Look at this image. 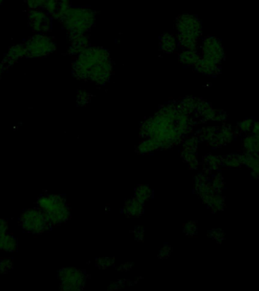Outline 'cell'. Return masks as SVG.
<instances>
[{"mask_svg":"<svg viewBox=\"0 0 259 291\" xmlns=\"http://www.w3.org/2000/svg\"><path fill=\"white\" fill-rule=\"evenodd\" d=\"M200 59L196 50H185L183 53H180L179 60L185 65H194Z\"/></svg>","mask_w":259,"mask_h":291,"instance_id":"4fadbf2b","label":"cell"},{"mask_svg":"<svg viewBox=\"0 0 259 291\" xmlns=\"http://www.w3.org/2000/svg\"><path fill=\"white\" fill-rule=\"evenodd\" d=\"M177 46H178L177 39H176L172 34H164L160 39V47L164 53H173L177 49Z\"/></svg>","mask_w":259,"mask_h":291,"instance_id":"7c38bea8","label":"cell"},{"mask_svg":"<svg viewBox=\"0 0 259 291\" xmlns=\"http://www.w3.org/2000/svg\"><path fill=\"white\" fill-rule=\"evenodd\" d=\"M39 210L50 225H57L66 218L67 212L63 199L56 195L41 196L37 200Z\"/></svg>","mask_w":259,"mask_h":291,"instance_id":"277c9868","label":"cell"},{"mask_svg":"<svg viewBox=\"0 0 259 291\" xmlns=\"http://www.w3.org/2000/svg\"><path fill=\"white\" fill-rule=\"evenodd\" d=\"M8 231H0V250L4 252H15L18 250V240Z\"/></svg>","mask_w":259,"mask_h":291,"instance_id":"8fae6325","label":"cell"},{"mask_svg":"<svg viewBox=\"0 0 259 291\" xmlns=\"http://www.w3.org/2000/svg\"><path fill=\"white\" fill-rule=\"evenodd\" d=\"M31 9H41L42 0H23Z\"/></svg>","mask_w":259,"mask_h":291,"instance_id":"2e32d148","label":"cell"},{"mask_svg":"<svg viewBox=\"0 0 259 291\" xmlns=\"http://www.w3.org/2000/svg\"><path fill=\"white\" fill-rule=\"evenodd\" d=\"M202 59L218 65L224 56V50L221 42L217 38L208 37L202 42Z\"/></svg>","mask_w":259,"mask_h":291,"instance_id":"ba28073f","label":"cell"},{"mask_svg":"<svg viewBox=\"0 0 259 291\" xmlns=\"http://www.w3.org/2000/svg\"><path fill=\"white\" fill-rule=\"evenodd\" d=\"M13 261L11 258H2L0 259V273L6 274L12 268Z\"/></svg>","mask_w":259,"mask_h":291,"instance_id":"5bb4252c","label":"cell"},{"mask_svg":"<svg viewBox=\"0 0 259 291\" xmlns=\"http://www.w3.org/2000/svg\"><path fill=\"white\" fill-rule=\"evenodd\" d=\"M28 23L37 34H44L51 30V16L42 9H31L28 14Z\"/></svg>","mask_w":259,"mask_h":291,"instance_id":"52a82bcc","label":"cell"},{"mask_svg":"<svg viewBox=\"0 0 259 291\" xmlns=\"http://www.w3.org/2000/svg\"><path fill=\"white\" fill-rule=\"evenodd\" d=\"M178 46L185 50H196L202 34V25L195 15L185 14L177 17L176 21Z\"/></svg>","mask_w":259,"mask_h":291,"instance_id":"7a4b0ae2","label":"cell"},{"mask_svg":"<svg viewBox=\"0 0 259 291\" xmlns=\"http://www.w3.org/2000/svg\"><path fill=\"white\" fill-rule=\"evenodd\" d=\"M23 58H28L25 44H16V45L12 46L3 59V66L10 67L16 64L20 59H23Z\"/></svg>","mask_w":259,"mask_h":291,"instance_id":"30bf717a","label":"cell"},{"mask_svg":"<svg viewBox=\"0 0 259 291\" xmlns=\"http://www.w3.org/2000/svg\"><path fill=\"white\" fill-rule=\"evenodd\" d=\"M20 226L26 232L40 234L48 229V221L38 209H28L23 211L19 218Z\"/></svg>","mask_w":259,"mask_h":291,"instance_id":"8992f818","label":"cell"},{"mask_svg":"<svg viewBox=\"0 0 259 291\" xmlns=\"http://www.w3.org/2000/svg\"><path fill=\"white\" fill-rule=\"evenodd\" d=\"M28 58H43L53 53L56 46L51 37L43 34H36L25 42Z\"/></svg>","mask_w":259,"mask_h":291,"instance_id":"5b68a950","label":"cell"},{"mask_svg":"<svg viewBox=\"0 0 259 291\" xmlns=\"http://www.w3.org/2000/svg\"><path fill=\"white\" fill-rule=\"evenodd\" d=\"M3 0H0V5H1L2 3H3Z\"/></svg>","mask_w":259,"mask_h":291,"instance_id":"d6986e66","label":"cell"},{"mask_svg":"<svg viewBox=\"0 0 259 291\" xmlns=\"http://www.w3.org/2000/svg\"><path fill=\"white\" fill-rule=\"evenodd\" d=\"M96 13L84 7H72L64 15L61 23L68 33L86 34L95 25Z\"/></svg>","mask_w":259,"mask_h":291,"instance_id":"3957f363","label":"cell"},{"mask_svg":"<svg viewBox=\"0 0 259 291\" xmlns=\"http://www.w3.org/2000/svg\"><path fill=\"white\" fill-rule=\"evenodd\" d=\"M89 99H90V96L85 91H81L78 93V103L80 105L86 104L89 102Z\"/></svg>","mask_w":259,"mask_h":291,"instance_id":"9a60e30c","label":"cell"},{"mask_svg":"<svg viewBox=\"0 0 259 291\" xmlns=\"http://www.w3.org/2000/svg\"><path fill=\"white\" fill-rule=\"evenodd\" d=\"M69 41L68 53L72 56H78L89 47V39L86 34L69 33Z\"/></svg>","mask_w":259,"mask_h":291,"instance_id":"9c48e42d","label":"cell"},{"mask_svg":"<svg viewBox=\"0 0 259 291\" xmlns=\"http://www.w3.org/2000/svg\"><path fill=\"white\" fill-rule=\"evenodd\" d=\"M72 73L78 79L106 84L112 73L109 53L102 47H88L78 55L72 66Z\"/></svg>","mask_w":259,"mask_h":291,"instance_id":"6da1fadb","label":"cell"},{"mask_svg":"<svg viewBox=\"0 0 259 291\" xmlns=\"http://www.w3.org/2000/svg\"><path fill=\"white\" fill-rule=\"evenodd\" d=\"M254 122L252 119H246V120L243 121V122L240 124V127L243 131H247V130H249L251 128H252Z\"/></svg>","mask_w":259,"mask_h":291,"instance_id":"e0dca14e","label":"cell"},{"mask_svg":"<svg viewBox=\"0 0 259 291\" xmlns=\"http://www.w3.org/2000/svg\"><path fill=\"white\" fill-rule=\"evenodd\" d=\"M3 69H4V66L3 64H0V78H1L2 74L3 72Z\"/></svg>","mask_w":259,"mask_h":291,"instance_id":"ac0fdd59","label":"cell"}]
</instances>
